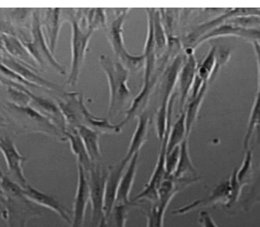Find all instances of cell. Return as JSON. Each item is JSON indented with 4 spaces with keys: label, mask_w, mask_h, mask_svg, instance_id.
<instances>
[{
    "label": "cell",
    "mask_w": 260,
    "mask_h": 227,
    "mask_svg": "<svg viewBox=\"0 0 260 227\" xmlns=\"http://www.w3.org/2000/svg\"><path fill=\"white\" fill-rule=\"evenodd\" d=\"M0 151L5 158L10 173L16 177L22 187H26L28 183L23 171V164L26 161V157L20 154L14 139L10 137L0 138Z\"/></svg>",
    "instance_id": "30bf717a"
},
{
    "label": "cell",
    "mask_w": 260,
    "mask_h": 227,
    "mask_svg": "<svg viewBox=\"0 0 260 227\" xmlns=\"http://www.w3.org/2000/svg\"><path fill=\"white\" fill-rule=\"evenodd\" d=\"M57 105L64 117L67 128L75 129L76 127L83 125L101 134H118L122 130L119 123H111L108 118L95 117L87 109L84 96L80 92H66L62 95V99L57 101Z\"/></svg>",
    "instance_id": "6da1fadb"
},
{
    "label": "cell",
    "mask_w": 260,
    "mask_h": 227,
    "mask_svg": "<svg viewBox=\"0 0 260 227\" xmlns=\"http://www.w3.org/2000/svg\"><path fill=\"white\" fill-rule=\"evenodd\" d=\"M186 59L179 72L177 79V93L180 96V106L183 109L185 103L187 102L188 94L191 91L192 85L195 77L197 75L198 62L194 54V49L189 48V51L186 52Z\"/></svg>",
    "instance_id": "5bb4252c"
},
{
    "label": "cell",
    "mask_w": 260,
    "mask_h": 227,
    "mask_svg": "<svg viewBox=\"0 0 260 227\" xmlns=\"http://www.w3.org/2000/svg\"><path fill=\"white\" fill-rule=\"evenodd\" d=\"M64 15V9H41L42 27L48 42V48L53 54L57 47L62 22L67 20L63 18Z\"/></svg>",
    "instance_id": "8fae6325"
},
{
    "label": "cell",
    "mask_w": 260,
    "mask_h": 227,
    "mask_svg": "<svg viewBox=\"0 0 260 227\" xmlns=\"http://www.w3.org/2000/svg\"><path fill=\"white\" fill-rule=\"evenodd\" d=\"M99 63L108 80L110 117L130 98L131 90L128 86L130 71L117 59L104 54L100 56Z\"/></svg>",
    "instance_id": "7a4b0ae2"
},
{
    "label": "cell",
    "mask_w": 260,
    "mask_h": 227,
    "mask_svg": "<svg viewBox=\"0 0 260 227\" xmlns=\"http://www.w3.org/2000/svg\"><path fill=\"white\" fill-rule=\"evenodd\" d=\"M115 17L106 26V35L112 49L115 53L117 61L121 62L129 71H137L144 68L145 57L142 54H132L126 48L123 38L124 22L127 15L131 12V9H116L113 10Z\"/></svg>",
    "instance_id": "3957f363"
},
{
    "label": "cell",
    "mask_w": 260,
    "mask_h": 227,
    "mask_svg": "<svg viewBox=\"0 0 260 227\" xmlns=\"http://www.w3.org/2000/svg\"><path fill=\"white\" fill-rule=\"evenodd\" d=\"M228 36L240 37V38L248 40L251 43L256 42L260 44V28H241V27L233 26V25L225 22V23L218 26L217 28H213L212 30H210L208 34H206L205 36L200 38L191 48L195 49V48H198L200 45L206 43V41H208L210 39H215V38H219V37H228Z\"/></svg>",
    "instance_id": "4fadbf2b"
},
{
    "label": "cell",
    "mask_w": 260,
    "mask_h": 227,
    "mask_svg": "<svg viewBox=\"0 0 260 227\" xmlns=\"http://www.w3.org/2000/svg\"><path fill=\"white\" fill-rule=\"evenodd\" d=\"M84 24L86 28L93 29L106 27V10L99 9H86L84 14Z\"/></svg>",
    "instance_id": "f546056e"
},
{
    "label": "cell",
    "mask_w": 260,
    "mask_h": 227,
    "mask_svg": "<svg viewBox=\"0 0 260 227\" xmlns=\"http://www.w3.org/2000/svg\"><path fill=\"white\" fill-rule=\"evenodd\" d=\"M179 157H180V147L175 148L173 151L166 154V161H165V167L167 174L172 176L177 169L178 165Z\"/></svg>",
    "instance_id": "e575fe53"
},
{
    "label": "cell",
    "mask_w": 260,
    "mask_h": 227,
    "mask_svg": "<svg viewBox=\"0 0 260 227\" xmlns=\"http://www.w3.org/2000/svg\"><path fill=\"white\" fill-rule=\"evenodd\" d=\"M128 164H129V162L123 158L117 165L114 166L109 169V173H108L106 186H105V197H104L105 218H107L109 216L116 205L117 189H118L120 180L122 178V175H123Z\"/></svg>",
    "instance_id": "e0dca14e"
},
{
    "label": "cell",
    "mask_w": 260,
    "mask_h": 227,
    "mask_svg": "<svg viewBox=\"0 0 260 227\" xmlns=\"http://www.w3.org/2000/svg\"><path fill=\"white\" fill-rule=\"evenodd\" d=\"M175 195L171 194L160 197L156 203L152 204L147 213V227H164L165 214Z\"/></svg>",
    "instance_id": "cb8c5ba5"
},
{
    "label": "cell",
    "mask_w": 260,
    "mask_h": 227,
    "mask_svg": "<svg viewBox=\"0 0 260 227\" xmlns=\"http://www.w3.org/2000/svg\"><path fill=\"white\" fill-rule=\"evenodd\" d=\"M75 129L79 133L82 142L86 148L92 165L103 163V154L100 147V138L102 134L83 125L78 126Z\"/></svg>",
    "instance_id": "ffe728a7"
},
{
    "label": "cell",
    "mask_w": 260,
    "mask_h": 227,
    "mask_svg": "<svg viewBox=\"0 0 260 227\" xmlns=\"http://www.w3.org/2000/svg\"><path fill=\"white\" fill-rule=\"evenodd\" d=\"M229 191H230V185H229V180L221 182L218 186H216L210 193L209 196L203 199H198L190 204L180 207L177 209H174L172 211L173 215H185L186 213H189L192 210L197 209L200 207H210L213 205L217 204H223L226 206L228 198H229Z\"/></svg>",
    "instance_id": "9a60e30c"
},
{
    "label": "cell",
    "mask_w": 260,
    "mask_h": 227,
    "mask_svg": "<svg viewBox=\"0 0 260 227\" xmlns=\"http://www.w3.org/2000/svg\"><path fill=\"white\" fill-rule=\"evenodd\" d=\"M227 23L246 28H257L260 27V17L256 15H244V16H236L226 21Z\"/></svg>",
    "instance_id": "1f68e13d"
},
{
    "label": "cell",
    "mask_w": 260,
    "mask_h": 227,
    "mask_svg": "<svg viewBox=\"0 0 260 227\" xmlns=\"http://www.w3.org/2000/svg\"><path fill=\"white\" fill-rule=\"evenodd\" d=\"M215 74H217V48L212 46L202 62L198 63L197 75L204 82H210Z\"/></svg>",
    "instance_id": "4316f807"
},
{
    "label": "cell",
    "mask_w": 260,
    "mask_h": 227,
    "mask_svg": "<svg viewBox=\"0 0 260 227\" xmlns=\"http://www.w3.org/2000/svg\"><path fill=\"white\" fill-rule=\"evenodd\" d=\"M192 174L194 177L197 175V171L192 162L189 147H188V138H185L183 143L180 145V157H179L177 169L172 175L175 179H185L186 175Z\"/></svg>",
    "instance_id": "d4e9b609"
},
{
    "label": "cell",
    "mask_w": 260,
    "mask_h": 227,
    "mask_svg": "<svg viewBox=\"0 0 260 227\" xmlns=\"http://www.w3.org/2000/svg\"><path fill=\"white\" fill-rule=\"evenodd\" d=\"M128 205H115L112 212L107 218H112L114 220L115 227L126 226V221L129 212Z\"/></svg>",
    "instance_id": "836d02e7"
},
{
    "label": "cell",
    "mask_w": 260,
    "mask_h": 227,
    "mask_svg": "<svg viewBox=\"0 0 260 227\" xmlns=\"http://www.w3.org/2000/svg\"><path fill=\"white\" fill-rule=\"evenodd\" d=\"M170 131H167L164 139L161 142V148H160V152L158 155L157 162H156V165L154 168V171L151 174V179L149 181V183L145 186L143 190L139 194H137V196L134 198L133 202L139 201V200H148L153 204V203H156L159 200V196H158L159 187L161 186L165 178L168 176L167 172H166L165 161H166L168 138H169Z\"/></svg>",
    "instance_id": "ba28073f"
},
{
    "label": "cell",
    "mask_w": 260,
    "mask_h": 227,
    "mask_svg": "<svg viewBox=\"0 0 260 227\" xmlns=\"http://www.w3.org/2000/svg\"><path fill=\"white\" fill-rule=\"evenodd\" d=\"M209 82H206L203 88L200 91L197 96L193 99H190L189 104L186 106L185 114V127H186V137L189 138L192 129L194 127V124L197 121L199 117V112L201 110L202 104L204 103L205 96L207 93Z\"/></svg>",
    "instance_id": "603a6c76"
},
{
    "label": "cell",
    "mask_w": 260,
    "mask_h": 227,
    "mask_svg": "<svg viewBox=\"0 0 260 227\" xmlns=\"http://www.w3.org/2000/svg\"><path fill=\"white\" fill-rule=\"evenodd\" d=\"M253 50L255 53V57H256V63H257V74H258V87H257V91H260V44L256 43V42H253Z\"/></svg>",
    "instance_id": "8d00e7d4"
},
{
    "label": "cell",
    "mask_w": 260,
    "mask_h": 227,
    "mask_svg": "<svg viewBox=\"0 0 260 227\" xmlns=\"http://www.w3.org/2000/svg\"><path fill=\"white\" fill-rule=\"evenodd\" d=\"M258 182L260 183V171H259V175H258Z\"/></svg>",
    "instance_id": "ab89813d"
},
{
    "label": "cell",
    "mask_w": 260,
    "mask_h": 227,
    "mask_svg": "<svg viewBox=\"0 0 260 227\" xmlns=\"http://www.w3.org/2000/svg\"><path fill=\"white\" fill-rule=\"evenodd\" d=\"M237 173H238V169H236L234 171L231 177H230V179H229L230 191H229L228 202L226 204V207H232L238 202V200L240 199L241 191H242V187L244 186L238 179Z\"/></svg>",
    "instance_id": "4dcf8cb0"
},
{
    "label": "cell",
    "mask_w": 260,
    "mask_h": 227,
    "mask_svg": "<svg viewBox=\"0 0 260 227\" xmlns=\"http://www.w3.org/2000/svg\"><path fill=\"white\" fill-rule=\"evenodd\" d=\"M63 136L69 140L71 151L77 158V164L82 166L87 174L92 168V162L79 133L74 128H67L63 132Z\"/></svg>",
    "instance_id": "44dd1931"
},
{
    "label": "cell",
    "mask_w": 260,
    "mask_h": 227,
    "mask_svg": "<svg viewBox=\"0 0 260 227\" xmlns=\"http://www.w3.org/2000/svg\"><path fill=\"white\" fill-rule=\"evenodd\" d=\"M30 41H23L25 47L38 67L44 68L46 63L52 66L60 74L64 75L67 73L66 69L60 62L56 60L54 54L48 48V42L43 30L41 20V9H35L31 14V24H30Z\"/></svg>",
    "instance_id": "5b68a950"
},
{
    "label": "cell",
    "mask_w": 260,
    "mask_h": 227,
    "mask_svg": "<svg viewBox=\"0 0 260 227\" xmlns=\"http://www.w3.org/2000/svg\"><path fill=\"white\" fill-rule=\"evenodd\" d=\"M252 166H253V152L251 150L245 151V156L243 159V162L241 164L240 170L238 169V179L240 183L245 186L247 181L249 179V176L252 172Z\"/></svg>",
    "instance_id": "d6a6232c"
},
{
    "label": "cell",
    "mask_w": 260,
    "mask_h": 227,
    "mask_svg": "<svg viewBox=\"0 0 260 227\" xmlns=\"http://www.w3.org/2000/svg\"><path fill=\"white\" fill-rule=\"evenodd\" d=\"M139 153H136L132 157L125 172H124L122 178L120 180L118 189H117L116 205H128V206L133 205L130 201V194L133 186H134V183H135L136 176H137Z\"/></svg>",
    "instance_id": "ac0fdd59"
},
{
    "label": "cell",
    "mask_w": 260,
    "mask_h": 227,
    "mask_svg": "<svg viewBox=\"0 0 260 227\" xmlns=\"http://www.w3.org/2000/svg\"><path fill=\"white\" fill-rule=\"evenodd\" d=\"M78 166V186L74 199L73 208V220L71 227H83L86 208L90 202L89 186L86 172H84L82 166Z\"/></svg>",
    "instance_id": "7c38bea8"
},
{
    "label": "cell",
    "mask_w": 260,
    "mask_h": 227,
    "mask_svg": "<svg viewBox=\"0 0 260 227\" xmlns=\"http://www.w3.org/2000/svg\"><path fill=\"white\" fill-rule=\"evenodd\" d=\"M109 170L101 164H93L90 172L86 174L89 186L90 203L92 208V221L99 223L105 217L104 215V197L105 186Z\"/></svg>",
    "instance_id": "8992f818"
},
{
    "label": "cell",
    "mask_w": 260,
    "mask_h": 227,
    "mask_svg": "<svg viewBox=\"0 0 260 227\" xmlns=\"http://www.w3.org/2000/svg\"><path fill=\"white\" fill-rule=\"evenodd\" d=\"M199 222L203 227H219L207 211H201L199 215Z\"/></svg>",
    "instance_id": "d590c367"
},
{
    "label": "cell",
    "mask_w": 260,
    "mask_h": 227,
    "mask_svg": "<svg viewBox=\"0 0 260 227\" xmlns=\"http://www.w3.org/2000/svg\"><path fill=\"white\" fill-rule=\"evenodd\" d=\"M186 138L185 114V112H182L176 121L171 125V131L168 138L167 153L173 151L175 148L180 147V145L183 143V141Z\"/></svg>",
    "instance_id": "484cf974"
},
{
    "label": "cell",
    "mask_w": 260,
    "mask_h": 227,
    "mask_svg": "<svg viewBox=\"0 0 260 227\" xmlns=\"http://www.w3.org/2000/svg\"><path fill=\"white\" fill-rule=\"evenodd\" d=\"M5 208L2 212L7 220L9 227H26L29 219L39 215V211L29 200L22 192L14 195H3Z\"/></svg>",
    "instance_id": "52a82bcc"
},
{
    "label": "cell",
    "mask_w": 260,
    "mask_h": 227,
    "mask_svg": "<svg viewBox=\"0 0 260 227\" xmlns=\"http://www.w3.org/2000/svg\"><path fill=\"white\" fill-rule=\"evenodd\" d=\"M153 29L156 44V53L162 51L168 45V36L164 28V20L160 9H154L153 12Z\"/></svg>",
    "instance_id": "f1b7e54d"
},
{
    "label": "cell",
    "mask_w": 260,
    "mask_h": 227,
    "mask_svg": "<svg viewBox=\"0 0 260 227\" xmlns=\"http://www.w3.org/2000/svg\"><path fill=\"white\" fill-rule=\"evenodd\" d=\"M3 176H4V174H3V172H2V171H1V169H0V181H1V179L3 178Z\"/></svg>",
    "instance_id": "f35d334b"
},
{
    "label": "cell",
    "mask_w": 260,
    "mask_h": 227,
    "mask_svg": "<svg viewBox=\"0 0 260 227\" xmlns=\"http://www.w3.org/2000/svg\"><path fill=\"white\" fill-rule=\"evenodd\" d=\"M0 62L5 64L9 69H12L18 75H20L25 81H27V83H31L32 85H35V87L58 92L61 95H63L66 93L62 87L59 86L57 83L50 82L48 79H45L38 73H36L35 68H31L24 62L15 60L9 54L0 57Z\"/></svg>",
    "instance_id": "9c48e42d"
},
{
    "label": "cell",
    "mask_w": 260,
    "mask_h": 227,
    "mask_svg": "<svg viewBox=\"0 0 260 227\" xmlns=\"http://www.w3.org/2000/svg\"><path fill=\"white\" fill-rule=\"evenodd\" d=\"M149 124H150V118L146 113H142L137 117V128L133 135V138L131 139L128 151L124 157L126 161L130 162L131 159L136 153L140 152L141 148L143 147V145L147 140Z\"/></svg>",
    "instance_id": "7402d4cb"
},
{
    "label": "cell",
    "mask_w": 260,
    "mask_h": 227,
    "mask_svg": "<svg viewBox=\"0 0 260 227\" xmlns=\"http://www.w3.org/2000/svg\"><path fill=\"white\" fill-rule=\"evenodd\" d=\"M23 194L31 203L38 205L40 207H46L55 213L58 214L62 220L69 223L72 222V220L69 217V211L60 203L59 200L55 198L54 196L42 192L39 189L35 188L29 184L26 187H23Z\"/></svg>",
    "instance_id": "2e32d148"
},
{
    "label": "cell",
    "mask_w": 260,
    "mask_h": 227,
    "mask_svg": "<svg viewBox=\"0 0 260 227\" xmlns=\"http://www.w3.org/2000/svg\"><path fill=\"white\" fill-rule=\"evenodd\" d=\"M260 126V91L256 92V95L253 101V107L250 113V117L247 124L246 132L243 138V151H246L249 150V146L251 139L253 137V132L256 127Z\"/></svg>",
    "instance_id": "83f0119b"
},
{
    "label": "cell",
    "mask_w": 260,
    "mask_h": 227,
    "mask_svg": "<svg viewBox=\"0 0 260 227\" xmlns=\"http://www.w3.org/2000/svg\"><path fill=\"white\" fill-rule=\"evenodd\" d=\"M4 48L8 54L14 58L15 60L24 62L31 68H37V63L28 52L27 48L24 45V42L19 37L15 35H1Z\"/></svg>",
    "instance_id": "d6986e66"
},
{
    "label": "cell",
    "mask_w": 260,
    "mask_h": 227,
    "mask_svg": "<svg viewBox=\"0 0 260 227\" xmlns=\"http://www.w3.org/2000/svg\"><path fill=\"white\" fill-rule=\"evenodd\" d=\"M98 227H109V224H108V220L104 217L103 220H101V221L99 222V226Z\"/></svg>",
    "instance_id": "74e56055"
},
{
    "label": "cell",
    "mask_w": 260,
    "mask_h": 227,
    "mask_svg": "<svg viewBox=\"0 0 260 227\" xmlns=\"http://www.w3.org/2000/svg\"><path fill=\"white\" fill-rule=\"evenodd\" d=\"M71 24V62L67 83L74 87L79 81L83 62L89 49V42L94 30L82 28L74 16V9H71L69 16Z\"/></svg>",
    "instance_id": "277c9868"
}]
</instances>
